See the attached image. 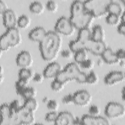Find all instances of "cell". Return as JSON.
I'll return each instance as SVG.
<instances>
[{
	"mask_svg": "<svg viewBox=\"0 0 125 125\" xmlns=\"http://www.w3.org/2000/svg\"><path fill=\"white\" fill-rule=\"evenodd\" d=\"M125 73L122 71H113L107 74L104 78V83L107 85H114L125 80Z\"/></svg>",
	"mask_w": 125,
	"mask_h": 125,
	"instance_id": "cell-13",
	"label": "cell"
},
{
	"mask_svg": "<svg viewBox=\"0 0 125 125\" xmlns=\"http://www.w3.org/2000/svg\"><path fill=\"white\" fill-rule=\"evenodd\" d=\"M120 17L116 15L108 13L106 17L105 21L107 23L111 25H117L120 21Z\"/></svg>",
	"mask_w": 125,
	"mask_h": 125,
	"instance_id": "cell-33",
	"label": "cell"
},
{
	"mask_svg": "<svg viewBox=\"0 0 125 125\" xmlns=\"http://www.w3.org/2000/svg\"><path fill=\"white\" fill-rule=\"evenodd\" d=\"M95 19L94 17L87 11L77 16H70L69 18L75 28L79 30L89 28Z\"/></svg>",
	"mask_w": 125,
	"mask_h": 125,
	"instance_id": "cell-4",
	"label": "cell"
},
{
	"mask_svg": "<svg viewBox=\"0 0 125 125\" xmlns=\"http://www.w3.org/2000/svg\"><path fill=\"white\" fill-rule=\"evenodd\" d=\"M45 7L49 11L55 12L58 9V4L54 0H49L46 2Z\"/></svg>",
	"mask_w": 125,
	"mask_h": 125,
	"instance_id": "cell-36",
	"label": "cell"
},
{
	"mask_svg": "<svg viewBox=\"0 0 125 125\" xmlns=\"http://www.w3.org/2000/svg\"><path fill=\"white\" fill-rule=\"evenodd\" d=\"M37 94V90L33 87L27 86L21 93L20 96L25 100L35 98Z\"/></svg>",
	"mask_w": 125,
	"mask_h": 125,
	"instance_id": "cell-24",
	"label": "cell"
},
{
	"mask_svg": "<svg viewBox=\"0 0 125 125\" xmlns=\"http://www.w3.org/2000/svg\"><path fill=\"white\" fill-rule=\"evenodd\" d=\"M4 76H3L2 75H0V83H2L3 81H4Z\"/></svg>",
	"mask_w": 125,
	"mask_h": 125,
	"instance_id": "cell-54",
	"label": "cell"
},
{
	"mask_svg": "<svg viewBox=\"0 0 125 125\" xmlns=\"http://www.w3.org/2000/svg\"><path fill=\"white\" fill-rule=\"evenodd\" d=\"M88 112L90 115L98 116L100 113V109L97 105H92L89 107Z\"/></svg>",
	"mask_w": 125,
	"mask_h": 125,
	"instance_id": "cell-40",
	"label": "cell"
},
{
	"mask_svg": "<svg viewBox=\"0 0 125 125\" xmlns=\"http://www.w3.org/2000/svg\"><path fill=\"white\" fill-rule=\"evenodd\" d=\"M77 39L84 44L85 42L92 39V31L90 30L89 28L79 30Z\"/></svg>",
	"mask_w": 125,
	"mask_h": 125,
	"instance_id": "cell-23",
	"label": "cell"
},
{
	"mask_svg": "<svg viewBox=\"0 0 125 125\" xmlns=\"http://www.w3.org/2000/svg\"><path fill=\"white\" fill-rule=\"evenodd\" d=\"M62 40L58 33L48 31L39 43V49L42 58L48 62L54 60L58 56L62 47Z\"/></svg>",
	"mask_w": 125,
	"mask_h": 125,
	"instance_id": "cell-1",
	"label": "cell"
},
{
	"mask_svg": "<svg viewBox=\"0 0 125 125\" xmlns=\"http://www.w3.org/2000/svg\"><path fill=\"white\" fill-rule=\"evenodd\" d=\"M47 32L44 28L42 27H37L29 32L28 38L32 41L40 43L44 38Z\"/></svg>",
	"mask_w": 125,
	"mask_h": 125,
	"instance_id": "cell-17",
	"label": "cell"
},
{
	"mask_svg": "<svg viewBox=\"0 0 125 125\" xmlns=\"http://www.w3.org/2000/svg\"><path fill=\"white\" fill-rule=\"evenodd\" d=\"M30 80L22 79L19 78L18 80L15 83V88L17 94L20 95L22 91L26 88L28 86Z\"/></svg>",
	"mask_w": 125,
	"mask_h": 125,
	"instance_id": "cell-27",
	"label": "cell"
},
{
	"mask_svg": "<svg viewBox=\"0 0 125 125\" xmlns=\"http://www.w3.org/2000/svg\"><path fill=\"white\" fill-rule=\"evenodd\" d=\"M80 64L81 66L84 69L91 70L94 67L95 62L92 60L87 59Z\"/></svg>",
	"mask_w": 125,
	"mask_h": 125,
	"instance_id": "cell-38",
	"label": "cell"
},
{
	"mask_svg": "<svg viewBox=\"0 0 125 125\" xmlns=\"http://www.w3.org/2000/svg\"><path fill=\"white\" fill-rule=\"evenodd\" d=\"M65 84V83L60 82L58 80L54 79L51 83V87L53 91L55 92H60L63 90Z\"/></svg>",
	"mask_w": 125,
	"mask_h": 125,
	"instance_id": "cell-34",
	"label": "cell"
},
{
	"mask_svg": "<svg viewBox=\"0 0 125 125\" xmlns=\"http://www.w3.org/2000/svg\"><path fill=\"white\" fill-rule=\"evenodd\" d=\"M19 78H22L30 80L34 76L33 71L28 68H21L18 73Z\"/></svg>",
	"mask_w": 125,
	"mask_h": 125,
	"instance_id": "cell-30",
	"label": "cell"
},
{
	"mask_svg": "<svg viewBox=\"0 0 125 125\" xmlns=\"http://www.w3.org/2000/svg\"><path fill=\"white\" fill-rule=\"evenodd\" d=\"M4 74V68H3L2 66H1V69H0V75H2Z\"/></svg>",
	"mask_w": 125,
	"mask_h": 125,
	"instance_id": "cell-53",
	"label": "cell"
},
{
	"mask_svg": "<svg viewBox=\"0 0 125 125\" xmlns=\"http://www.w3.org/2000/svg\"><path fill=\"white\" fill-rule=\"evenodd\" d=\"M1 125H2L4 122L8 121L9 123H13V116L11 112L9 105L7 104H3L1 105Z\"/></svg>",
	"mask_w": 125,
	"mask_h": 125,
	"instance_id": "cell-20",
	"label": "cell"
},
{
	"mask_svg": "<svg viewBox=\"0 0 125 125\" xmlns=\"http://www.w3.org/2000/svg\"><path fill=\"white\" fill-rule=\"evenodd\" d=\"M115 53L116 54L117 58L119 59V60L120 61L125 59V51L124 49L121 48V49H119Z\"/></svg>",
	"mask_w": 125,
	"mask_h": 125,
	"instance_id": "cell-44",
	"label": "cell"
},
{
	"mask_svg": "<svg viewBox=\"0 0 125 125\" xmlns=\"http://www.w3.org/2000/svg\"><path fill=\"white\" fill-rule=\"evenodd\" d=\"M86 11L84 1L81 0L74 1L70 6L71 16H77Z\"/></svg>",
	"mask_w": 125,
	"mask_h": 125,
	"instance_id": "cell-19",
	"label": "cell"
},
{
	"mask_svg": "<svg viewBox=\"0 0 125 125\" xmlns=\"http://www.w3.org/2000/svg\"><path fill=\"white\" fill-rule=\"evenodd\" d=\"M58 114L56 111H51L47 113L45 116V120L47 122H54L56 121Z\"/></svg>",
	"mask_w": 125,
	"mask_h": 125,
	"instance_id": "cell-37",
	"label": "cell"
},
{
	"mask_svg": "<svg viewBox=\"0 0 125 125\" xmlns=\"http://www.w3.org/2000/svg\"><path fill=\"white\" fill-rule=\"evenodd\" d=\"M46 104L47 107L51 111H56L59 107V104L55 100H49Z\"/></svg>",
	"mask_w": 125,
	"mask_h": 125,
	"instance_id": "cell-39",
	"label": "cell"
},
{
	"mask_svg": "<svg viewBox=\"0 0 125 125\" xmlns=\"http://www.w3.org/2000/svg\"><path fill=\"white\" fill-rule=\"evenodd\" d=\"M3 35L11 47L17 46L21 42V35L17 27L7 29Z\"/></svg>",
	"mask_w": 125,
	"mask_h": 125,
	"instance_id": "cell-9",
	"label": "cell"
},
{
	"mask_svg": "<svg viewBox=\"0 0 125 125\" xmlns=\"http://www.w3.org/2000/svg\"><path fill=\"white\" fill-rule=\"evenodd\" d=\"M49 100H48V99L47 97H44V98L42 99V102L47 104V103L48 102Z\"/></svg>",
	"mask_w": 125,
	"mask_h": 125,
	"instance_id": "cell-52",
	"label": "cell"
},
{
	"mask_svg": "<svg viewBox=\"0 0 125 125\" xmlns=\"http://www.w3.org/2000/svg\"><path fill=\"white\" fill-rule=\"evenodd\" d=\"M33 60L30 53L27 51H22L19 53L16 58V63L21 68H28L32 65Z\"/></svg>",
	"mask_w": 125,
	"mask_h": 125,
	"instance_id": "cell-14",
	"label": "cell"
},
{
	"mask_svg": "<svg viewBox=\"0 0 125 125\" xmlns=\"http://www.w3.org/2000/svg\"><path fill=\"white\" fill-rule=\"evenodd\" d=\"M111 0H88L84 1L86 11L95 18H101L108 14L107 6Z\"/></svg>",
	"mask_w": 125,
	"mask_h": 125,
	"instance_id": "cell-2",
	"label": "cell"
},
{
	"mask_svg": "<svg viewBox=\"0 0 125 125\" xmlns=\"http://www.w3.org/2000/svg\"><path fill=\"white\" fill-rule=\"evenodd\" d=\"M62 102L65 104H74L73 95L72 94H68L64 96L62 99Z\"/></svg>",
	"mask_w": 125,
	"mask_h": 125,
	"instance_id": "cell-41",
	"label": "cell"
},
{
	"mask_svg": "<svg viewBox=\"0 0 125 125\" xmlns=\"http://www.w3.org/2000/svg\"><path fill=\"white\" fill-rule=\"evenodd\" d=\"M74 59L77 63L80 64L88 59V55L86 50H82L75 53Z\"/></svg>",
	"mask_w": 125,
	"mask_h": 125,
	"instance_id": "cell-31",
	"label": "cell"
},
{
	"mask_svg": "<svg viewBox=\"0 0 125 125\" xmlns=\"http://www.w3.org/2000/svg\"><path fill=\"white\" fill-rule=\"evenodd\" d=\"M125 87H124L123 88V89H122V91H121V93H122V98L123 101L125 100Z\"/></svg>",
	"mask_w": 125,
	"mask_h": 125,
	"instance_id": "cell-49",
	"label": "cell"
},
{
	"mask_svg": "<svg viewBox=\"0 0 125 125\" xmlns=\"http://www.w3.org/2000/svg\"><path fill=\"white\" fill-rule=\"evenodd\" d=\"M84 46L86 51L97 56H101L107 48L104 41H96L92 39L85 42Z\"/></svg>",
	"mask_w": 125,
	"mask_h": 125,
	"instance_id": "cell-8",
	"label": "cell"
},
{
	"mask_svg": "<svg viewBox=\"0 0 125 125\" xmlns=\"http://www.w3.org/2000/svg\"><path fill=\"white\" fill-rule=\"evenodd\" d=\"M69 47L71 51L74 53L80 50L85 49L84 43L78 39L70 42L69 43Z\"/></svg>",
	"mask_w": 125,
	"mask_h": 125,
	"instance_id": "cell-26",
	"label": "cell"
},
{
	"mask_svg": "<svg viewBox=\"0 0 125 125\" xmlns=\"http://www.w3.org/2000/svg\"><path fill=\"white\" fill-rule=\"evenodd\" d=\"M35 122L34 112L23 106L14 115L13 123L18 125H31Z\"/></svg>",
	"mask_w": 125,
	"mask_h": 125,
	"instance_id": "cell-5",
	"label": "cell"
},
{
	"mask_svg": "<svg viewBox=\"0 0 125 125\" xmlns=\"http://www.w3.org/2000/svg\"><path fill=\"white\" fill-rule=\"evenodd\" d=\"M29 10L31 12L35 14H41L44 11V6L43 4L38 1H34L30 3Z\"/></svg>",
	"mask_w": 125,
	"mask_h": 125,
	"instance_id": "cell-25",
	"label": "cell"
},
{
	"mask_svg": "<svg viewBox=\"0 0 125 125\" xmlns=\"http://www.w3.org/2000/svg\"><path fill=\"white\" fill-rule=\"evenodd\" d=\"M73 95L74 104L80 106H85L88 104L92 100L91 94L85 90L78 91Z\"/></svg>",
	"mask_w": 125,
	"mask_h": 125,
	"instance_id": "cell-12",
	"label": "cell"
},
{
	"mask_svg": "<svg viewBox=\"0 0 125 125\" xmlns=\"http://www.w3.org/2000/svg\"><path fill=\"white\" fill-rule=\"evenodd\" d=\"M44 78L45 77H44L43 75L39 73H37L34 74L32 80L34 82L36 83H41L43 81Z\"/></svg>",
	"mask_w": 125,
	"mask_h": 125,
	"instance_id": "cell-42",
	"label": "cell"
},
{
	"mask_svg": "<svg viewBox=\"0 0 125 125\" xmlns=\"http://www.w3.org/2000/svg\"><path fill=\"white\" fill-rule=\"evenodd\" d=\"M23 105L31 112L34 113L39 107V103L35 98L25 100Z\"/></svg>",
	"mask_w": 125,
	"mask_h": 125,
	"instance_id": "cell-28",
	"label": "cell"
},
{
	"mask_svg": "<svg viewBox=\"0 0 125 125\" xmlns=\"http://www.w3.org/2000/svg\"><path fill=\"white\" fill-rule=\"evenodd\" d=\"M117 30H118V32L121 35H125V22H121L118 26Z\"/></svg>",
	"mask_w": 125,
	"mask_h": 125,
	"instance_id": "cell-46",
	"label": "cell"
},
{
	"mask_svg": "<svg viewBox=\"0 0 125 125\" xmlns=\"http://www.w3.org/2000/svg\"><path fill=\"white\" fill-rule=\"evenodd\" d=\"M62 70V66L59 63L52 62L48 64L45 68L43 75L45 78H55Z\"/></svg>",
	"mask_w": 125,
	"mask_h": 125,
	"instance_id": "cell-15",
	"label": "cell"
},
{
	"mask_svg": "<svg viewBox=\"0 0 125 125\" xmlns=\"http://www.w3.org/2000/svg\"><path fill=\"white\" fill-rule=\"evenodd\" d=\"M120 19L121 20V22H125V13L124 12L120 17Z\"/></svg>",
	"mask_w": 125,
	"mask_h": 125,
	"instance_id": "cell-50",
	"label": "cell"
},
{
	"mask_svg": "<svg viewBox=\"0 0 125 125\" xmlns=\"http://www.w3.org/2000/svg\"><path fill=\"white\" fill-rule=\"evenodd\" d=\"M107 12L116 15L120 17L124 11L120 3L111 0L107 6Z\"/></svg>",
	"mask_w": 125,
	"mask_h": 125,
	"instance_id": "cell-22",
	"label": "cell"
},
{
	"mask_svg": "<svg viewBox=\"0 0 125 125\" xmlns=\"http://www.w3.org/2000/svg\"><path fill=\"white\" fill-rule=\"evenodd\" d=\"M81 73L78 65L76 63L71 62L67 64L55 79L66 84L74 80L77 81Z\"/></svg>",
	"mask_w": 125,
	"mask_h": 125,
	"instance_id": "cell-3",
	"label": "cell"
},
{
	"mask_svg": "<svg viewBox=\"0 0 125 125\" xmlns=\"http://www.w3.org/2000/svg\"><path fill=\"white\" fill-rule=\"evenodd\" d=\"M99 78L98 75L93 71H91L86 76V83L95 84L99 81Z\"/></svg>",
	"mask_w": 125,
	"mask_h": 125,
	"instance_id": "cell-35",
	"label": "cell"
},
{
	"mask_svg": "<svg viewBox=\"0 0 125 125\" xmlns=\"http://www.w3.org/2000/svg\"><path fill=\"white\" fill-rule=\"evenodd\" d=\"M75 118L73 114L68 111H63L58 114L55 124L57 125H73Z\"/></svg>",
	"mask_w": 125,
	"mask_h": 125,
	"instance_id": "cell-16",
	"label": "cell"
},
{
	"mask_svg": "<svg viewBox=\"0 0 125 125\" xmlns=\"http://www.w3.org/2000/svg\"><path fill=\"white\" fill-rule=\"evenodd\" d=\"M31 23V19L26 15L21 16L18 20V26L22 29L28 28Z\"/></svg>",
	"mask_w": 125,
	"mask_h": 125,
	"instance_id": "cell-29",
	"label": "cell"
},
{
	"mask_svg": "<svg viewBox=\"0 0 125 125\" xmlns=\"http://www.w3.org/2000/svg\"><path fill=\"white\" fill-rule=\"evenodd\" d=\"M92 40L96 41H104L105 32L103 27L100 25H95L92 29Z\"/></svg>",
	"mask_w": 125,
	"mask_h": 125,
	"instance_id": "cell-21",
	"label": "cell"
},
{
	"mask_svg": "<svg viewBox=\"0 0 125 125\" xmlns=\"http://www.w3.org/2000/svg\"><path fill=\"white\" fill-rule=\"evenodd\" d=\"M3 24L7 29L16 27L18 20L16 13L12 9H8L2 15Z\"/></svg>",
	"mask_w": 125,
	"mask_h": 125,
	"instance_id": "cell-11",
	"label": "cell"
},
{
	"mask_svg": "<svg viewBox=\"0 0 125 125\" xmlns=\"http://www.w3.org/2000/svg\"><path fill=\"white\" fill-rule=\"evenodd\" d=\"M9 108L13 116V121L14 115L21 109L23 105H21V103L18 100L13 101L9 104Z\"/></svg>",
	"mask_w": 125,
	"mask_h": 125,
	"instance_id": "cell-32",
	"label": "cell"
},
{
	"mask_svg": "<svg viewBox=\"0 0 125 125\" xmlns=\"http://www.w3.org/2000/svg\"><path fill=\"white\" fill-rule=\"evenodd\" d=\"M119 62L120 63V66H121L122 67H124L125 66V62L124 60H120Z\"/></svg>",
	"mask_w": 125,
	"mask_h": 125,
	"instance_id": "cell-51",
	"label": "cell"
},
{
	"mask_svg": "<svg viewBox=\"0 0 125 125\" xmlns=\"http://www.w3.org/2000/svg\"><path fill=\"white\" fill-rule=\"evenodd\" d=\"M83 125H109V121L105 118L102 116L84 115L81 118Z\"/></svg>",
	"mask_w": 125,
	"mask_h": 125,
	"instance_id": "cell-10",
	"label": "cell"
},
{
	"mask_svg": "<svg viewBox=\"0 0 125 125\" xmlns=\"http://www.w3.org/2000/svg\"><path fill=\"white\" fill-rule=\"evenodd\" d=\"M101 56L104 62L109 64H115L120 61L116 53L110 48H106Z\"/></svg>",
	"mask_w": 125,
	"mask_h": 125,
	"instance_id": "cell-18",
	"label": "cell"
},
{
	"mask_svg": "<svg viewBox=\"0 0 125 125\" xmlns=\"http://www.w3.org/2000/svg\"><path fill=\"white\" fill-rule=\"evenodd\" d=\"M73 125H82L83 123H82V121L81 120V118H75V119L73 121Z\"/></svg>",
	"mask_w": 125,
	"mask_h": 125,
	"instance_id": "cell-47",
	"label": "cell"
},
{
	"mask_svg": "<svg viewBox=\"0 0 125 125\" xmlns=\"http://www.w3.org/2000/svg\"><path fill=\"white\" fill-rule=\"evenodd\" d=\"M104 61L103 60V59H99L97 62V65L99 66H101L103 65L104 64Z\"/></svg>",
	"mask_w": 125,
	"mask_h": 125,
	"instance_id": "cell-48",
	"label": "cell"
},
{
	"mask_svg": "<svg viewBox=\"0 0 125 125\" xmlns=\"http://www.w3.org/2000/svg\"><path fill=\"white\" fill-rule=\"evenodd\" d=\"M8 9V6L6 3L2 0H0V12L1 15H2L5 11H6Z\"/></svg>",
	"mask_w": 125,
	"mask_h": 125,
	"instance_id": "cell-45",
	"label": "cell"
},
{
	"mask_svg": "<svg viewBox=\"0 0 125 125\" xmlns=\"http://www.w3.org/2000/svg\"><path fill=\"white\" fill-rule=\"evenodd\" d=\"M106 116L110 119L122 117L125 113V106L121 104L116 102H109L104 109Z\"/></svg>",
	"mask_w": 125,
	"mask_h": 125,
	"instance_id": "cell-7",
	"label": "cell"
},
{
	"mask_svg": "<svg viewBox=\"0 0 125 125\" xmlns=\"http://www.w3.org/2000/svg\"><path fill=\"white\" fill-rule=\"evenodd\" d=\"M72 52L70 50H68V49H64L63 50L61 53V55L62 57L65 58V59H69L72 57Z\"/></svg>",
	"mask_w": 125,
	"mask_h": 125,
	"instance_id": "cell-43",
	"label": "cell"
},
{
	"mask_svg": "<svg viewBox=\"0 0 125 125\" xmlns=\"http://www.w3.org/2000/svg\"><path fill=\"white\" fill-rule=\"evenodd\" d=\"M75 28L70 19L65 17L60 18L55 26V32L66 36L72 35L75 32Z\"/></svg>",
	"mask_w": 125,
	"mask_h": 125,
	"instance_id": "cell-6",
	"label": "cell"
}]
</instances>
